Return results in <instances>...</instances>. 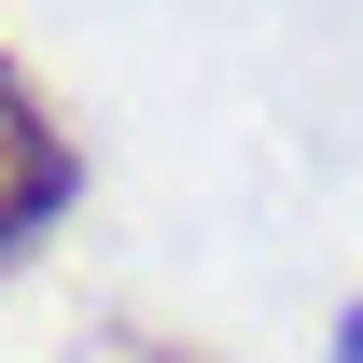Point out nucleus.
Masks as SVG:
<instances>
[{
    "mask_svg": "<svg viewBox=\"0 0 363 363\" xmlns=\"http://www.w3.org/2000/svg\"><path fill=\"white\" fill-rule=\"evenodd\" d=\"M335 363H363V308H335Z\"/></svg>",
    "mask_w": 363,
    "mask_h": 363,
    "instance_id": "2",
    "label": "nucleus"
},
{
    "mask_svg": "<svg viewBox=\"0 0 363 363\" xmlns=\"http://www.w3.org/2000/svg\"><path fill=\"white\" fill-rule=\"evenodd\" d=\"M126 363H182V350H126Z\"/></svg>",
    "mask_w": 363,
    "mask_h": 363,
    "instance_id": "3",
    "label": "nucleus"
},
{
    "mask_svg": "<svg viewBox=\"0 0 363 363\" xmlns=\"http://www.w3.org/2000/svg\"><path fill=\"white\" fill-rule=\"evenodd\" d=\"M70 196H84V154L56 140V112L28 98V70L0 56V252H14V238H43Z\"/></svg>",
    "mask_w": 363,
    "mask_h": 363,
    "instance_id": "1",
    "label": "nucleus"
}]
</instances>
